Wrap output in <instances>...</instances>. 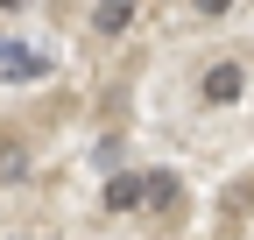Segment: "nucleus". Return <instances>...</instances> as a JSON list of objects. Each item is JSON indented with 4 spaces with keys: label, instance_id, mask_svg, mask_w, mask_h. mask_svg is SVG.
Here are the masks:
<instances>
[{
    "label": "nucleus",
    "instance_id": "nucleus-6",
    "mask_svg": "<svg viewBox=\"0 0 254 240\" xmlns=\"http://www.w3.org/2000/svg\"><path fill=\"white\" fill-rule=\"evenodd\" d=\"M141 205H177V177L170 170H148V198Z\"/></svg>",
    "mask_w": 254,
    "mask_h": 240
},
{
    "label": "nucleus",
    "instance_id": "nucleus-3",
    "mask_svg": "<svg viewBox=\"0 0 254 240\" xmlns=\"http://www.w3.org/2000/svg\"><path fill=\"white\" fill-rule=\"evenodd\" d=\"M141 198H148V177L141 170H120L113 184H106V212H134Z\"/></svg>",
    "mask_w": 254,
    "mask_h": 240
},
{
    "label": "nucleus",
    "instance_id": "nucleus-4",
    "mask_svg": "<svg viewBox=\"0 0 254 240\" xmlns=\"http://www.w3.org/2000/svg\"><path fill=\"white\" fill-rule=\"evenodd\" d=\"M127 21H134V0H99V7H92V28H99V36H120Z\"/></svg>",
    "mask_w": 254,
    "mask_h": 240
},
{
    "label": "nucleus",
    "instance_id": "nucleus-2",
    "mask_svg": "<svg viewBox=\"0 0 254 240\" xmlns=\"http://www.w3.org/2000/svg\"><path fill=\"white\" fill-rule=\"evenodd\" d=\"M247 92V64H212L205 71V106H233Z\"/></svg>",
    "mask_w": 254,
    "mask_h": 240
},
{
    "label": "nucleus",
    "instance_id": "nucleus-7",
    "mask_svg": "<svg viewBox=\"0 0 254 240\" xmlns=\"http://www.w3.org/2000/svg\"><path fill=\"white\" fill-rule=\"evenodd\" d=\"M190 7H198L205 21H219V14H233V0H190Z\"/></svg>",
    "mask_w": 254,
    "mask_h": 240
},
{
    "label": "nucleus",
    "instance_id": "nucleus-5",
    "mask_svg": "<svg viewBox=\"0 0 254 240\" xmlns=\"http://www.w3.org/2000/svg\"><path fill=\"white\" fill-rule=\"evenodd\" d=\"M21 170H28V148L21 141H0V184H14Z\"/></svg>",
    "mask_w": 254,
    "mask_h": 240
},
{
    "label": "nucleus",
    "instance_id": "nucleus-8",
    "mask_svg": "<svg viewBox=\"0 0 254 240\" xmlns=\"http://www.w3.org/2000/svg\"><path fill=\"white\" fill-rule=\"evenodd\" d=\"M0 7H7V14H14V7H28V0H0Z\"/></svg>",
    "mask_w": 254,
    "mask_h": 240
},
{
    "label": "nucleus",
    "instance_id": "nucleus-1",
    "mask_svg": "<svg viewBox=\"0 0 254 240\" xmlns=\"http://www.w3.org/2000/svg\"><path fill=\"white\" fill-rule=\"evenodd\" d=\"M50 78V57L28 50V43H0V85H36Z\"/></svg>",
    "mask_w": 254,
    "mask_h": 240
}]
</instances>
